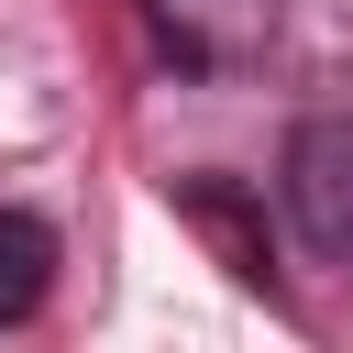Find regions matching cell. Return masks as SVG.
Returning <instances> with one entry per match:
<instances>
[{
	"label": "cell",
	"mask_w": 353,
	"mask_h": 353,
	"mask_svg": "<svg viewBox=\"0 0 353 353\" xmlns=\"http://www.w3.org/2000/svg\"><path fill=\"white\" fill-rule=\"evenodd\" d=\"M44 287H55V232L33 210H0V331H22L44 309Z\"/></svg>",
	"instance_id": "obj_2"
},
{
	"label": "cell",
	"mask_w": 353,
	"mask_h": 353,
	"mask_svg": "<svg viewBox=\"0 0 353 353\" xmlns=\"http://www.w3.org/2000/svg\"><path fill=\"white\" fill-rule=\"evenodd\" d=\"M188 11H265V0H188Z\"/></svg>",
	"instance_id": "obj_3"
},
{
	"label": "cell",
	"mask_w": 353,
	"mask_h": 353,
	"mask_svg": "<svg viewBox=\"0 0 353 353\" xmlns=\"http://www.w3.org/2000/svg\"><path fill=\"white\" fill-rule=\"evenodd\" d=\"M287 221L309 254L353 265V121H309L287 143Z\"/></svg>",
	"instance_id": "obj_1"
}]
</instances>
